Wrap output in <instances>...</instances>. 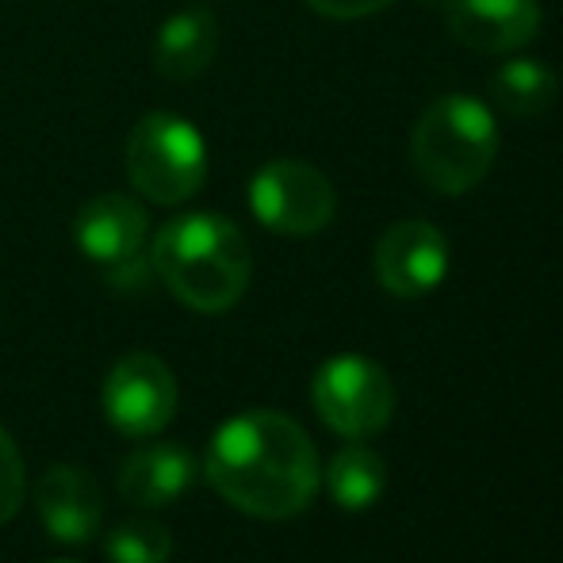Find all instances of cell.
<instances>
[{"label":"cell","instance_id":"cell-1","mask_svg":"<svg viewBox=\"0 0 563 563\" xmlns=\"http://www.w3.org/2000/svg\"><path fill=\"white\" fill-rule=\"evenodd\" d=\"M208 483L234 510L261 521H288L319 490V452L303 426L280 410H245L211 438Z\"/></svg>","mask_w":563,"mask_h":563},{"label":"cell","instance_id":"cell-2","mask_svg":"<svg viewBox=\"0 0 563 563\" xmlns=\"http://www.w3.org/2000/svg\"><path fill=\"white\" fill-rule=\"evenodd\" d=\"M150 265L185 307L200 314L230 311L245 296L253 253L245 234L223 216H177L154 238Z\"/></svg>","mask_w":563,"mask_h":563},{"label":"cell","instance_id":"cell-3","mask_svg":"<svg viewBox=\"0 0 563 563\" xmlns=\"http://www.w3.org/2000/svg\"><path fill=\"white\" fill-rule=\"evenodd\" d=\"M498 157V123L483 100L467 92L438 97L410 131V165L438 196H464Z\"/></svg>","mask_w":563,"mask_h":563},{"label":"cell","instance_id":"cell-4","mask_svg":"<svg viewBox=\"0 0 563 563\" xmlns=\"http://www.w3.org/2000/svg\"><path fill=\"white\" fill-rule=\"evenodd\" d=\"M131 188L150 203L192 200L208 180V146L188 119L173 112H150L131 126L123 146Z\"/></svg>","mask_w":563,"mask_h":563},{"label":"cell","instance_id":"cell-5","mask_svg":"<svg viewBox=\"0 0 563 563\" xmlns=\"http://www.w3.org/2000/svg\"><path fill=\"white\" fill-rule=\"evenodd\" d=\"M311 399L319 418L349 441L387 430L395 415V384L376 361L341 353L314 372Z\"/></svg>","mask_w":563,"mask_h":563},{"label":"cell","instance_id":"cell-6","mask_svg":"<svg viewBox=\"0 0 563 563\" xmlns=\"http://www.w3.org/2000/svg\"><path fill=\"white\" fill-rule=\"evenodd\" d=\"M250 208L261 227L288 238H311L330 227L338 208L334 185L322 169L299 157H276L250 180Z\"/></svg>","mask_w":563,"mask_h":563},{"label":"cell","instance_id":"cell-7","mask_svg":"<svg viewBox=\"0 0 563 563\" xmlns=\"http://www.w3.org/2000/svg\"><path fill=\"white\" fill-rule=\"evenodd\" d=\"M104 415L119 433L150 438L177 415V376L154 353H126L104 379Z\"/></svg>","mask_w":563,"mask_h":563},{"label":"cell","instance_id":"cell-8","mask_svg":"<svg viewBox=\"0 0 563 563\" xmlns=\"http://www.w3.org/2000/svg\"><path fill=\"white\" fill-rule=\"evenodd\" d=\"M77 250L104 268L112 280L131 273L142 257V245L150 238V219L139 200L126 192H100L81 203L74 219Z\"/></svg>","mask_w":563,"mask_h":563},{"label":"cell","instance_id":"cell-9","mask_svg":"<svg viewBox=\"0 0 563 563\" xmlns=\"http://www.w3.org/2000/svg\"><path fill=\"white\" fill-rule=\"evenodd\" d=\"M449 242L426 219H402L376 242V280L395 299H422L445 280Z\"/></svg>","mask_w":563,"mask_h":563},{"label":"cell","instance_id":"cell-10","mask_svg":"<svg viewBox=\"0 0 563 563\" xmlns=\"http://www.w3.org/2000/svg\"><path fill=\"white\" fill-rule=\"evenodd\" d=\"M445 27L460 46L479 54H514L541 27L537 0H445Z\"/></svg>","mask_w":563,"mask_h":563},{"label":"cell","instance_id":"cell-11","mask_svg":"<svg viewBox=\"0 0 563 563\" xmlns=\"http://www.w3.org/2000/svg\"><path fill=\"white\" fill-rule=\"evenodd\" d=\"M35 503L54 541L89 544L97 537L100 514H104V495H100V483L92 479V472H85V467L54 464L38 479Z\"/></svg>","mask_w":563,"mask_h":563},{"label":"cell","instance_id":"cell-12","mask_svg":"<svg viewBox=\"0 0 563 563\" xmlns=\"http://www.w3.org/2000/svg\"><path fill=\"white\" fill-rule=\"evenodd\" d=\"M219 51V23L211 8H180L177 15L162 23L154 38V69L165 81H196L208 74L211 58Z\"/></svg>","mask_w":563,"mask_h":563},{"label":"cell","instance_id":"cell-13","mask_svg":"<svg viewBox=\"0 0 563 563\" xmlns=\"http://www.w3.org/2000/svg\"><path fill=\"white\" fill-rule=\"evenodd\" d=\"M192 475H196L192 452L180 445H154L126 456V464L119 467V490H123L126 503L142 506V510H154V506H165L185 495L192 487Z\"/></svg>","mask_w":563,"mask_h":563},{"label":"cell","instance_id":"cell-14","mask_svg":"<svg viewBox=\"0 0 563 563\" xmlns=\"http://www.w3.org/2000/svg\"><path fill=\"white\" fill-rule=\"evenodd\" d=\"M490 97L514 119H537L560 100V77L537 58H510L490 74Z\"/></svg>","mask_w":563,"mask_h":563},{"label":"cell","instance_id":"cell-15","mask_svg":"<svg viewBox=\"0 0 563 563\" xmlns=\"http://www.w3.org/2000/svg\"><path fill=\"white\" fill-rule=\"evenodd\" d=\"M327 487L341 510H349V514L368 510V506L379 503V495H384V487H387L384 456H379L376 449L361 445V441L338 449L327 464Z\"/></svg>","mask_w":563,"mask_h":563},{"label":"cell","instance_id":"cell-16","mask_svg":"<svg viewBox=\"0 0 563 563\" xmlns=\"http://www.w3.org/2000/svg\"><path fill=\"white\" fill-rule=\"evenodd\" d=\"M112 563H165L173 556V533L154 518H131L108 537Z\"/></svg>","mask_w":563,"mask_h":563},{"label":"cell","instance_id":"cell-17","mask_svg":"<svg viewBox=\"0 0 563 563\" xmlns=\"http://www.w3.org/2000/svg\"><path fill=\"white\" fill-rule=\"evenodd\" d=\"M27 495V472H23V456L15 449L12 433L0 430V521H12Z\"/></svg>","mask_w":563,"mask_h":563},{"label":"cell","instance_id":"cell-18","mask_svg":"<svg viewBox=\"0 0 563 563\" xmlns=\"http://www.w3.org/2000/svg\"><path fill=\"white\" fill-rule=\"evenodd\" d=\"M307 4L327 20H364V15L391 8L395 0H307Z\"/></svg>","mask_w":563,"mask_h":563},{"label":"cell","instance_id":"cell-19","mask_svg":"<svg viewBox=\"0 0 563 563\" xmlns=\"http://www.w3.org/2000/svg\"><path fill=\"white\" fill-rule=\"evenodd\" d=\"M58 563H69V560H58Z\"/></svg>","mask_w":563,"mask_h":563}]
</instances>
